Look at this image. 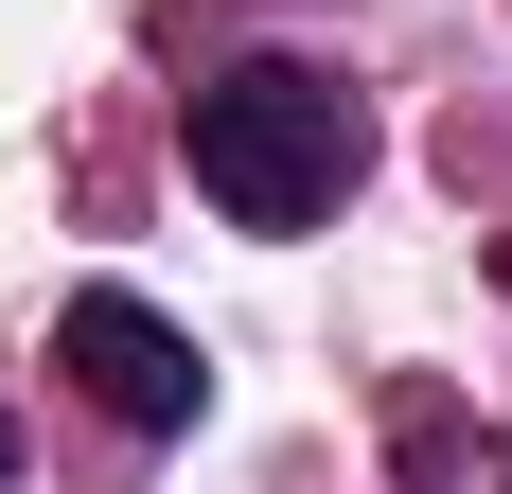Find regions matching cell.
Masks as SVG:
<instances>
[{"label":"cell","instance_id":"6da1fadb","mask_svg":"<svg viewBox=\"0 0 512 494\" xmlns=\"http://www.w3.org/2000/svg\"><path fill=\"white\" fill-rule=\"evenodd\" d=\"M354 177H371L354 71H318V53H230V71H195V195L230 212V230H318Z\"/></svg>","mask_w":512,"mask_h":494},{"label":"cell","instance_id":"7a4b0ae2","mask_svg":"<svg viewBox=\"0 0 512 494\" xmlns=\"http://www.w3.org/2000/svg\"><path fill=\"white\" fill-rule=\"evenodd\" d=\"M53 371H71V389H89L124 442H177V424L212 406V353L177 336L142 283H89V300H71V318H53Z\"/></svg>","mask_w":512,"mask_h":494},{"label":"cell","instance_id":"3957f363","mask_svg":"<svg viewBox=\"0 0 512 494\" xmlns=\"http://www.w3.org/2000/svg\"><path fill=\"white\" fill-rule=\"evenodd\" d=\"M0 477H18V424H0Z\"/></svg>","mask_w":512,"mask_h":494}]
</instances>
